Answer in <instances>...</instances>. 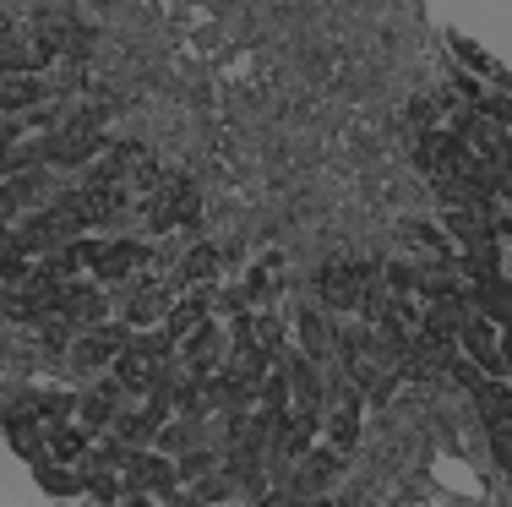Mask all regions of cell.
Returning <instances> with one entry per match:
<instances>
[{
  "mask_svg": "<svg viewBox=\"0 0 512 507\" xmlns=\"http://www.w3.org/2000/svg\"><path fill=\"white\" fill-rule=\"evenodd\" d=\"M458 344H463V355H469L485 377H507V371H512L507 355H502V333H496V322L480 317V311H474V317L458 328Z\"/></svg>",
  "mask_w": 512,
  "mask_h": 507,
  "instance_id": "6da1fadb",
  "label": "cell"
},
{
  "mask_svg": "<svg viewBox=\"0 0 512 507\" xmlns=\"http://www.w3.org/2000/svg\"><path fill=\"white\" fill-rule=\"evenodd\" d=\"M126 344H131V328H115V322H99L93 333L71 338V344H66V355H71V366H77V371H104V366H109V360H115Z\"/></svg>",
  "mask_w": 512,
  "mask_h": 507,
  "instance_id": "7a4b0ae2",
  "label": "cell"
},
{
  "mask_svg": "<svg viewBox=\"0 0 512 507\" xmlns=\"http://www.w3.org/2000/svg\"><path fill=\"white\" fill-rule=\"evenodd\" d=\"M148 262V246H137V240H88V268L99 273V279H131V273Z\"/></svg>",
  "mask_w": 512,
  "mask_h": 507,
  "instance_id": "3957f363",
  "label": "cell"
},
{
  "mask_svg": "<svg viewBox=\"0 0 512 507\" xmlns=\"http://www.w3.org/2000/svg\"><path fill=\"white\" fill-rule=\"evenodd\" d=\"M175 486H180V475H175V464H169L164 453H137L131 448L120 491H153V497H164V491H175Z\"/></svg>",
  "mask_w": 512,
  "mask_h": 507,
  "instance_id": "277c9868",
  "label": "cell"
},
{
  "mask_svg": "<svg viewBox=\"0 0 512 507\" xmlns=\"http://www.w3.org/2000/svg\"><path fill=\"white\" fill-rule=\"evenodd\" d=\"M66 208H71V219H77L82 229H93V224H104V219H115L120 208H126V191L120 186H82V191H71L66 197Z\"/></svg>",
  "mask_w": 512,
  "mask_h": 507,
  "instance_id": "5b68a950",
  "label": "cell"
},
{
  "mask_svg": "<svg viewBox=\"0 0 512 507\" xmlns=\"http://www.w3.org/2000/svg\"><path fill=\"white\" fill-rule=\"evenodd\" d=\"M104 311H109V300H104L99 284H66V289H60V311H55V317H66L71 328H99Z\"/></svg>",
  "mask_w": 512,
  "mask_h": 507,
  "instance_id": "8992f818",
  "label": "cell"
},
{
  "mask_svg": "<svg viewBox=\"0 0 512 507\" xmlns=\"http://www.w3.org/2000/svg\"><path fill=\"white\" fill-rule=\"evenodd\" d=\"M50 99V82L39 71H0V115H22Z\"/></svg>",
  "mask_w": 512,
  "mask_h": 507,
  "instance_id": "52a82bcc",
  "label": "cell"
},
{
  "mask_svg": "<svg viewBox=\"0 0 512 507\" xmlns=\"http://www.w3.org/2000/svg\"><path fill=\"white\" fill-rule=\"evenodd\" d=\"M360 289H365V268H344V262L316 279V295H322L327 311H355L360 306Z\"/></svg>",
  "mask_w": 512,
  "mask_h": 507,
  "instance_id": "ba28073f",
  "label": "cell"
},
{
  "mask_svg": "<svg viewBox=\"0 0 512 507\" xmlns=\"http://www.w3.org/2000/svg\"><path fill=\"white\" fill-rule=\"evenodd\" d=\"M164 409L169 404H158V398H148V409H115V420H109V431H115L120 442H153L158 437V426H164Z\"/></svg>",
  "mask_w": 512,
  "mask_h": 507,
  "instance_id": "9c48e42d",
  "label": "cell"
},
{
  "mask_svg": "<svg viewBox=\"0 0 512 507\" xmlns=\"http://www.w3.org/2000/svg\"><path fill=\"white\" fill-rule=\"evenodd\" d=\"M218 349H224V328L202 317L197 328L186 333V349H180V355H186V371H191V377H207V371H213Z\"/></svg>",
  "mask_w": 512,
  "mask_h": 507,
  "instance_id": "30bf717a",
  "label": "cell"
},
{
  "mask_svg": "<svg viewBox=\"0 0 512 507\" xmlns=\"http://www.w3.org/2000/svg\"><path fill=\"white\" fill-rule=\"evenodd\" d=\"M6 437H11V448H17L28 464H39V458H50V442H44V431H39V415H33L28 404L22 409H11L6 415Z\"/></svg>",
  "mask_w": 512,
  "mask_h": 507,
  "instance_id": "8fae6325",
  "label": "cell"
},
{
  "mask_svg": "<svg viewBox=\"0 0 512 507\" xmlns=\"http://www.w3.org/2000/svg\"><path fill=\"white\" fill-rule=\"evenodd\" d=\"M463 322H469V306H463L458 295H442V300H431V311H425V338H436V344H453Z\"/></svg>",
  "mask_w": 512,
  "mask_h": 507,
  "instance_id": "7c38bea8",
  "label": "cell"
},
{
  "mask_svg": "<svg viewBox=\"0 0 512 507\" xmlns=\"http://www.w3.org/2000/svg\"><path fill=\"white\" fill-rule=\"evenodd\" d=\"M327 437H333L338 453H355V442H360V393L355 388H344V404L327 420Z\"/></svg>",
  "mask_w": 512,
  "mask_h": 507,
  "instance_id": "4fadbf2b",
  "label": "cell"
},
{
  "mask_svg": "<svg viewBox=\"0 0 512 507\" xmlns=\"http://www.w3.org/2000/svg\"><path fill=\"white\" fill-rule=\"evenodd\" d=\"M284 371H289V388H295V398H300L295 409H322V377H316V360L300 355L295 366H284Z\"/></svg>",
  "mask_w": 512,
  "mask_h": 507,
  "instance_id": "5bb4252c",
  "label": "cell"
},
{
  "mask_svg": "<svg viewBox=\"0 0 512 507\" xmlns=\"http://www.w3.org/2000/svg\"><path fill=\"white\" fill-rule=\"evenodd\" d=\"M300 344H306L311 360H327V355H333V328L322 322V311H316V306L300 311Z\"/></svg>",
  "mask_w": 512,
  "mask_h": 507,
  "instance_id": "9a60e30c",
  "label": "cell"
},
{
  "mask_svg": "<svg viewBox=\"0 0 512 507\" xmlns=\"http://www.w3.org/2000/svg\"><path fill=\"white\" fill-rule=\"evenodd\" d=\"M44 442H50V458H55V464H77V458L88 453V426L77 431V426H66V420H60V426H55Z\"/></svg>",
  "mask_w": 512,
  "mask_h": 507,
  "instance_id": "2e32d148",
  "label": "cell"
},
{
  "mask_svg": "<svg viewBox=\"0 0 512 507\" xmlns=\"http://www.w3.org/2000/svg\"><path fill=\"white\" fill-rule=\"evenodd\" d=\"M22 137H28V126H22L17 115L0 120V175H17V169H28V164H22Z\"/></svg>",
  "mask_w": 512,
  "mask_h": 507,
  "instance_id": "e0dca14e",
  "label": "cell"
},
{
  "mask_svg": "<svg viewBox=\"0 0 512 507\" xmlns=\"http://www.w3.org/2000/svg\"><path fill=\"white\" fill-rule=\"evenodd\" d=\"M306 458H311V464L300 469V480H295V491H300V497H311V491H322L327 480L338 475V448H333V453H306Z\"/></svg>",
  "mask_w": 512,
  "mask_h": 507,
  "instance_id": "ac0fdd59",
  "label": "cell"
},
{
  "mask_svg": "<svg viewBox=\"0 0 512 507\" xmlns=\"http://www.w3.org/2000/svg\"><path fill=\"white\" fill-rule=\"evenodd\" d=\"M164 306H169V295L158 284L137 289V295H131V328H148V322H158V317H164Z\"/></svg>",
  "mask_w": 512,
  "mask_h": 507,
  "instance_id": "d6986e66",
  "label": "cell"
},
{
  "mask_svg": "<svg viewBox=\"0 0 512 507\" xmlns=\"http://www.w3.org/2000/svg\"><path fill=\"white\" fill-rule=\"evenodd\" d=\"M126 458H131V442L109 437V442H99V448H88V458H82V475H93V469H126Z\"/></svg>",
  "mask_w": 512,
  "mask_h": 507,
  "instance_id": "ffe728a7",
  "label": "cell"
},
{
  "mask_svg": "<svg viewBox=\"0 0 512 507\" xmlns=\"http://www.w3.org/2000/svg\"><path fill=\"white\" fill-rule=\"evenodd\" d=\"M398 235L409 240V246H420V251H436V257H447V235L436 224H425V219H404L398 224Z\"/></svg>",
  "mask_w": 512,
  "mask_h": 507,
  "instance_id": "44dd1931",
  "label": "cell"
},
{
  "mask_svg": "<svg viewBox=\"0 0 512 507\" xmlns=\"http://www.w3.org/2000/svg\"><path fill=\"white\" fill-rule=\"evenodd\" d=\"M33 469H39V486L50 491V497H82V480L71 475V469H55L50 458H39Z\"/></svg>",
  "mask_w": 512,
  "mask_h": 507,
  "instance_id": "7402d4cb",
  "label": "cell"
},
{
  "mask_svg": "<svg viewBox=\"0 0 512 507\" xmlns=\"http://www.w3.org/2000/svg\"><path fill=\"white\" fill-rule=\"evenodd\" d=\"M180 279H191V284H213V279H218V251H213V246H197L186 262H180Z\"/></svg>",
  "mask_w": 512,
  "mask_h": 507,
  "instance_id": "603a6c76",
  "label": "cell"
},
{
  "mask_svg": "<svg viewBox=\"0 0 512 507\" xmlns=\"http://www.w3.org/2000/svg\"><path fill=\"white\" fill-rule=\"evenodd\" d=\"M77 415H82V426H88V431H109L115 404H109L104 393H82V398H77Z\"/></svg>",
  "mask_w": 512,
  "mask_h": 507,
  "instance_id": "cb8c5ba5",
  "label": "cell"
},
{
  "mask_svg": "<svg viewBox=\"0 0 512 507\" xmlns=\"http://www.w3.org/2000/svg\"><path fill=\"white\" fill-rule=\"evenodd\" d=\"M229 497H235V480L213 475V469L191 480V502H229Z\"/></svg>",
  "mask_w": 512,
  "mask_h": 507,
  "instance_id": "d4e9b609",
  "label": "cell"
},
{
  "mask_svg": "<svg viewBox=\"0 0 512 507\" xmlns=\"http://www.w3.org/2000/svg\"><path fill=\"white\" fill-rule=\"evenodd\" d=\"M33 415H44V420H71V409H77V398L71 393H44V398H33Z\"/></svg>",
  "mask_w": 512,
  "mask_h": 507,
  "instance_id": "484cf974",
  "label": "cell"
},
{
  "mask_svg": "<svg viewBox=\"0 0 512 507\" xmlns=\"http://www.w3.org/2000/svg\"><path fill=\"white\" fill-rule=\"evenodd\" d=\"M262 409H289V371H267L262 377Z\"/></svg>",
  "mask_w": 512,
  "mask_h": 507,
  "instance_id": "4316f807",
  "label": "cell"
},
{
  "mask_svg": "<svg viewBox=\"0 0 512 507\" xmlns=\"http://www.w3.org/2000/svg\"><path fill=\"white\" fill-rule=\"evenodd\" d=\"M82 491H88L93 502H120V480L115 475H99V469H93V475H82Z\"/></svg>",
  "mask_w": 512,
  "mask_h": 507,
  "instance_id": "83f0119b",
  "label": "cell"
},
{
  "mask_svg": "<svg viewBox=\"0 0 512 507\" xmlns=\"http://www.w3.org/2000/svg\"><path fill=\"white\" fill-rule=\"evenodd\" d=\"M414 279H420L414 262H387V289H393V295H414Z\"/></svg>",
  "mask_w": 512,
  "mask_h": 507,
  "instance_id": "f1b7e54d",
  "label": "cell"
},
{
  "mask_svg": "<svg viewBox=\"0 0 512 507\" xmlns=\"http://www.w3.org/2000/svg\"><path fill=\"white\" fill-rule=\"evenodd\" d=\"M453 50H458L463 60H469V71H485V77H491V66H496V60L485 55V50H480V44H474V39H463V33H453Z\"/></svg>",
  "mask_w": 512,
  "mask_h": 507,
  "instance_id": "f546056e",
  "label": "cell"
},
{
  "mask_svg": "<svg viewBox=\"0 0 512 507\" xmlns=\"http://www.w3.org/2000/svg\"><path fill=\"white\" fill-rule=\"evenodd\" d=\"M186 442H191V426H158L153 448L158 453H186Z\"/></svg>",
  "mask_w": 512,
  "mask_h": 507,
  "instance_id": "4dcf8cb0",
  "label": "cell"
},
{
  "mask_svg": "<svg viewBox=\"0 0 512 507\" xmlns=\"http://www.w3.org/2000/svg\"><path fill=\"white\" fill-rule=\"evenodd\" d=\"M213 464H218V458L207 453V448H202V453H180L175 475H180V480H197V475H207V469H213Z\"/></svg>",
  "mask_w": 512,
  "mask_h": 507,
  "instance_id": "1f68e13d",
  "label": "cell"
},
{
  "mask_svg": "<svg viewBox=\"0 0 512 507\" xmlns=\"http://www.w3.org/2000/svg\"><path fill=\"white\" fill-rule=\"evenodd\" d=\"M436 120V104L431 99H414V126H431Z\"/></svg>",
  "mask_w": 512,
  "mask_h": 507,
  "instance_id": "d6a6232c",
  "label": "cell"
},
{
  "mask_svg": "<svg viewBox=\"0 0 512 507\" xmlns=\"http://www.w3.org/2000/svg\"><path fill=\"white\" fill-rule=\"evenodd\" d=\"M11 39H17V22H11V17H6V11H0V50H6V44H11Z\"/></svg>",
  "mask_w": 512,
  "mask_h": 507,
  "instance_id": "836d02e7",
  "label": "cell"
}]
</instances>
